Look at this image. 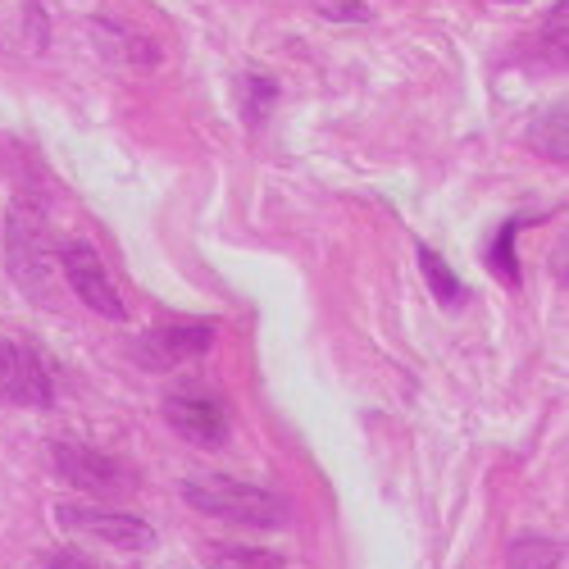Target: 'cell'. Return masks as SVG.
Here are the masks:
<instances>
[{"label": "cell", "mask_w": 569, "mask_h": 569, "mask_svg": "<svg viewBox=\"0 0 569 569\" xmlns=\"http://www.w3.org/2000/svg\"><path fill=\"white\" fill-rule=\"evenodd\" d=\"M46 223L41 210L32 201H23L19 210H10V269L23 278V288L37 297L46 288V273H51V251H46Z\"/></svg>", "instance_id": "cell-7"}, {"label": "cell", "mask_w": 569, "mask_h": 569, "mask_svg": "<svg viewBox=\"0 0 569 569\" xmlns=\"http://www.w3.org/2000/svg\"><path fill=\"white\" fill-rule=\"evenodd\" d=\"M0 397L32 410H46L56 401V383L46 373L41 356L14 338H0Z\"/></svg>", "instance_id": "cell-6"}, {"label": "cell", "mask_w": 569, "mask_h": 569, "mask_svg": "<svg viewBox=\"0 0 569 569\" xmlns=\"http://www.w3.org/2000/svg\"><path fill=\"white\" fill-rule=\"evenodd\" d=\"M182 501L201 510V515H214L223 525H242V529H278L288 525V501L264 492V488H251V483H237V479H223V473H201V479H187L182 483Z\"/></svg>", "instance_id": "cell-1"}, {"label": "cell", "mask_w": 569, "mask_h": 569, "mask_svg": "<svg viewBox=\"0 0 569 569\" xmlns=\"http://www.w3.org/2000/svg\"><path fill=\"white\" fill-rule=\"evenodd\" d=\"M565 19H569V6L560 0V6L547 14V32H542V37H547V46H551V56H556L560 64H565Z\"/></svg>", "instance_id": "cell-14"}, {"label": "cell", "mask_w": 569, "mask_h": 569, "mask_svg": "<svg viewBox=\"0 0 569 569\" xmlns=\"http://www.w3.org/2000/svg\"><path fill=\"white\" fill-rule=\"evenodd\" d=\"M210 569H292V565L273 551H256V547H214Z\"/></svg>", "instance_id": "cell-11"}, {"label": "cell", "mask_w": 569, "mask_h": 569, "mask_svg": "<svg viewBox=\"0 0 569 569\" xmlns=\"http://www.w3.org/2000/svg\"><path fill=\"white\" fill-rule=\"evenodd\" d=\"M529 137H533V147L547 156V160H569V147H565V101H551L538 119H533V128H529Z\"/></svg>", "instance_id": "cell-9"}, {"label": "cell", "mask_w": 569, "mask_h": 569, "mask_svg": "<svg viewBox=\"0 0 569 569\" xmlns=\"http://www.w3.org/2000/svg\"><path fill=\"white\" fill-rule=\"evenodd\" d=\"M51 456H56L60 479L73 483L87 497H128L137 488L132 465H123L119 456L91 451V447H56Z\"/></svg>", "instance_id": "cell-2"}, {"label": "cell", "mask_w": 569, "mask_h": 569, "mask_svg": "<svg viewBox=\"0 0 569 569\" xmlns=\"http://www.w3.org/2000/svg\"><path fill=\"white\" fill-rule=\"evenodd\" d=\"M164 423L192 447H223L232 423H228V410L219 397L210 392H197V388H178L164 397Z\"/></svg>", "instance_id": "cell-3"}, {"label": "cell", "mask_w": 569, "mask_h": 569, "mask_svg": "<svg viewBox=\"0 0 569 569\" xmlns=\"http://www.w3.org/2000/svg\"><path fill=\"white\" fill-rule=\"evenodd\" d=\"M32 569H97V565H91V560H82V556H73V551H64V556H51V560L32 565Z\"/></svg>", "instance_id": "cell-15"}, {"label": "cell", "mask_w": 569, "mask_h": 569, "mask_svg": "<svg viewBox=\"0 0 569 569\" xmlns=\"http://www.w3.org/2000/svg\"><path fill=\"white\" fill-rule=\"evenodd\" d=\"M214 342V323L210 319H187V323H160L151 328L147 338L137 342V360L147 365V369H173V365H187V360H197L206 356Z\"/></svg>", "instance_id": "cell-8"}, {"label": "cell", "mask_w": 569, "mask_h": 569, "mask_svg": "<svg viewBox=\"0 0 569 569\" xmlns=\"http://www.w3.org/2000/svg\"><path fill=\"white\" fill-rule=\"evenodd\" d=\"M538 219V214H533ZM519 223L525 219H510L501 232H497V242H492V251H488V264L506 278V282H515V251H510V242H515V232H519Z\"/></svg>", "instance_id": "cell-13"}, {"label": "cell", "mask_w": 569, "mask_h": 569, "mask_svg": "<svg viewBox=\"0 0 569 569\" xmlns=\"http://www.w3.org/2000/svg\"><path fill=\"white\" fill-rule=\"evenodd\" d=\"M60 525L69 533H82L106 547H123V551H147L156 542V529L147 519H137L128 510H110V506H60Z\"/></svg>", "instance_id": "cell-4"}, {"label": "cell", "mask_w": 569, "mask_h": 569, "mask_svg": "<svg viewBox=\"0 0 569 569\" xmlns=\"http://www.w3.org/2000/svg\"><path fill=\"white\" fill-rule=\"evenodd\" d=\"M415 256H419V269H423V278H429V288H433V297L438 301H460V278L438 260V251L433 247H415Z\"/></svg>", "instance_id": "cell-12"}, {"label": "cell", "mask_w": 569, "mask_h": 569, "mask_svg": "<svg viewBox=\"0 0 569 569\" xmlns=\"http://www.w3.org/2000/svg\"><path fill=\"white\" fill-rule=\"evenodd\" d=\"M60 264H64L69 288L78 292V301H82L87 310H97V315H106V319H123V297H119V288H114V278L106 273L97 247H91V242H64V247H60Z\"/></svg>", "instance_id": "cell-5"}, {"label": "cell", "mask_w": 569, "mask_h": 569, "mask_svg": "<svg viewBox=\"0 0 569 569\" xmlns=\"http://www.w3.org/2000/svg\"><path fill=\"white\" fill-rule=\"evenodd\" d=\"M565 547L551 538H515L510 547V569H560Z\"/></svg>", "instance_id": "cell-10"}]
</instances>
